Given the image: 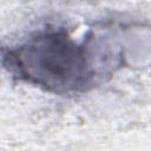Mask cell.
Returning a JSON list of instances; mask_svg holds the SVG:
<instances>
[{
    "label": "cell",
    "instance_id": "1",
    "mask_svg": "<svg viewBox=\"0 0 151 151\" xmlns=\"http://www.w3.org/2000/svg\"><path fill=\"white\" fill-rule=\"evenodd\" d=\"M2 64L14 77L54 93L83 92L99 77L88 45L65 29H46L2 52Z\"/></svg>",
    "mask_w": 151,
    "mask_h": 151
}]
</instances>
